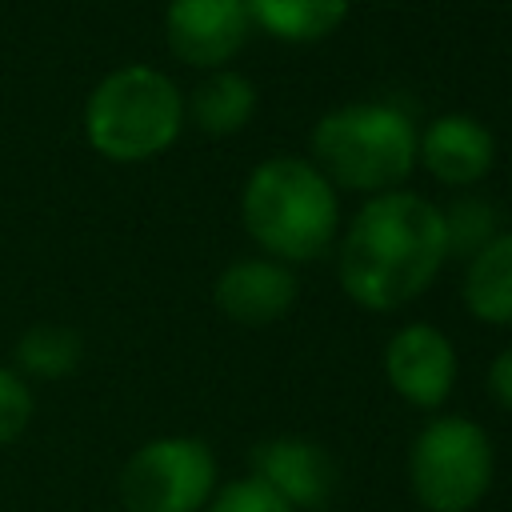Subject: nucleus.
<instances>
[{"label":"nucleus","mask_w":512,"mask_h":512,"mask_svg":"<svg viewBox=\"0 0 512 512\" xmlns=\"http://www.w3.org/2000/svg\"><path fill=\"white\" fill-rule=\"evenodd\" d=\"M296 292H300L296 272L272 256L232 260L212 284L216 308L244 328H264V324H276L280 316H288L296 304Z\"/></svg>","instance_id":"obj_10"},{"label":"nucleus","mask_w":512,"mask_h":512,"mask_svg":"<svg viewBox=\"0 0 512 512\" xmlns=\"http://www.w3.org/2000/svg\"><path fill=\"white\" fill-rule=\"evenodd\" d=\"M252 28L280 44H320L352 12V0H244Z\"/></svg>","instance_id":"obj_13"},{"label":"nucleus","mask_w":512,"mask_h":512,"mask_svg":"<svg viewBox=\"0 0 512 512\" xmlns=\"http://www.w3.org/2000/svg\"><path fill=\"white\" fill-rule=\"evenodd\" d=\"M488 392H492V400L504 412H512V344L492 356V364H488Z\"/></svg>","instance_id":"obj_19"},{"label":"nucleus","mask_w":512,"mask_h":512,"mask_svg":"<svg viewBox=\"0 0 512 512\" xmlns=\"http://www.w3.org/2000/svg\"><path fill=\"white\" fill-rule=\"evenodd\" d=\"M256 112V88L236 68L204 72V80L184 100V120H192L204 136H232Z\"/></svg>","instance_id":"obj_14"},{"label":"nucleus","mask_w":512,"mask_h":512,"mask_svg":"<svg viewBox=\"0 0 512 512\" xmlns=\"http://www.w3.org/2000/svg\"><path fill=\"white\" fill-rule=\"evenodd\" d=\"M184 128V92L152 64L112 68L84 104V136L112 164H140L176 144Z\"/></svg>","instance_id":"obj_4"},{"label":"nucleus","mask_w":512,"mask_h":512,"mask_svg":"<svg viewBox=\"0 0 512 512\" xmlns=\"http://www.w3.org/2000/svg\"><path fill=\"white\" fill-rule=\"evenodd\" d=\"M32 420V388L20 372L0 368V448L12 444Z\"/></svg>","instance_id":"obj_18"},{"label":"nucleus","mask_w":512,"mask_h":512,"mask_svg":"<svg viewBox=\"0 0 512 512\" xmlns=\"http://www.w3.org/2000/svg\"><path fill=\"white\" fill-rule=\"evenodd\" d=\"M448 260L440 204L396 188L368 196L336 236L340 292L364 312H396L424 296Z\"/></svg>","instance_id":"obj_1"},{"label":"nucleus","mask_w":512,"mask_h":512,"mask_svg":"<svg viewBox=\"0 0 512 512\" xmlns=\"http://www.w3.org/2000/svg\"><path fill=\"white\" fill-rule=\"evenodd\" d=\"M308 152L336 192L380 196L404 188L416 172L420 128L388 100H356L324 112L312 124Z\"/></svg>","instance_id":"obj_3"},{"label":"nucleus","mask_w":512,"mask_h":512,"mask_svg":"<svg viewBox=\"0 0 512 512\" xmlns=\"http://www.w3.org/2000/svg\"><path fill=\"white\" fill-rule=\"evenodd\" d=\"M84 356V340L76 328L68 324H32L20 340H16V364L28 376L40 380H64L76 372Z\"/></svg>","instance_id":"obj_15"},{"label":"nucleus","mask_w":512,"mask_h":512,"mask_svg":"<svg viewBox=\"0 0 512 512\" xmlns=\"http://www.w3.org/2000/svg\"><path fill=\"white\" fill-rule=\"evenodd\" d=\"M460 300L480 324L512 328V228H500L476 256L464 260Z\"/></svg>","instance_id":"obj_12"},{"label":"nucleus","mask_w":512,"mask_h":512,"mask_svg":"<svg viewBox=\"0 0 512 512\" xmlns=\"http://www.w3.org/2000/svg\"><path fill=\"white\" fill-rule=\"evenodd\" d=\"M240 224L280 264H312L340 236V196L308 156H268L240 188Z\"/></svg>","instance_id":"obj_2"},{"label":"nucleus","mask_w":512,"mask_h":512,"mask_svg":"<svg viewBox=\"0 0 512 512\" xmlns=\"http://www.w3.org/2000/svg\"><path fill=\"white\" fill-rule=\"evenodd\" d=\"M384 376H388V388L404 404L432 412L456 388V348L436 324L412 320L388 336Z\"/></svg>","instance_id":"obj_8"},{"label":"nucleus","mask_w":512,"mask_h":512,"mask_svg":"<svg viewBox=\"0 0 512 512\" xmlns=\"http://www.w3.org/2000/svg\"><path fill=\"white\" fill-rule=\"evenodd\" d=\"M440 220H444V244H448V256H476L496 232H500V208L476 192H460L448 208H440Z\"/></svg>","instance_id":"obj_16"},{"label":"nucleus","mask_w":512,"mask_h":512,"mask_svg":"<svg viewBox=\"0 0 512 512\" xmlns=\"http://www.w3.org/2000/svg\"><path fill=\"white\" fill-rule=\"evenodd\" d=\"M496 472L488 432L468 416H432L408 448V488L424 512H472Z\"/></svg>","instance_id":"obj_5"},{"label":"nucleus","mask_w":512,"mask_h":512,"mask_svg":"<svg viewBox=\"0 0 512 512\" xmlns=\"http://www.w3.org/2000/svg\"><path fill=\"white\" fill-rule=\"evenodd\" d=\"M416 164L444 188H476L496 164V136L464 112H444L420 132Z\"/></svg>","instance_id":"obj_11"},{"label":"nucleus","mask_w":512,"mask_h":512,"mask_svg":"<svg viewBox=\"0 0 512 512\" xmlns=\"http://www.w3.org/2000/svg\"><path fill=\"white\" fill-rule=\"evenodd\" d=\"M212 492L216 456L196 436L148 440L120 468V504L128 512H200Z\"/></svg>","instance_id":"obj_6"},{"label":"nucleus","mask_w":512,"mask_h":512,"mask_svg":"<svg viewBox=\"0 0 512 512\" xmlns=\"http://www.w3.org/2000/svg\"><path fill=\"white\" fill-rule=\"evenodd\" d=\"M248 468L252 480H260L296 512H320L336 492V464L312 440H296V436L260 440L248 452Z\"/></svg>","instance_id":"obj_9"},{"label":"nucleus","mask_w":512,"mask_h":512,"mask_svg":"<svg viewBox=\"0 0 512 512\" xmlns=\"http://www.w3.org/2000/svg\"><path fill=\"white\" fill-rule=\"evenodd\" d=\"M208 512H296V508H288L260 480L244 476V480H232V484L216 488L212 500H208Z\"/></svg>","instance_id":"obj_17"},{"label":"nucleus","mask_w":512,"mask_h":512,"mask_svg":"<svg viewBox=\"0 0 512 512\" xmlns=\"http://www.w3.org/2000/svg\"><path fill=\"white\" fill-rule=\"evenodd\" d=\"M252 36V20L244 0H168L164 8V40L168 52L200 72L228 68Z\"/></svg>","instance_id":"obj_7"}]
</instances>
